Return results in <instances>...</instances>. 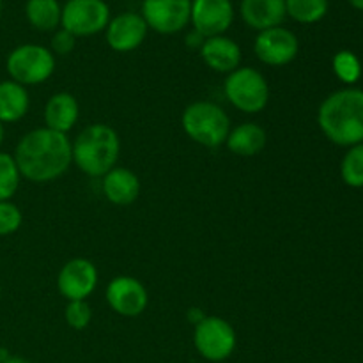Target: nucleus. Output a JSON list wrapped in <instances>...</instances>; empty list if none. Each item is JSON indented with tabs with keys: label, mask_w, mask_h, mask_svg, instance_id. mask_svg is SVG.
<instances>
[{
	"label": "nucleus",
	"mask_w": 363,
	"mask_h": 363,
	"mask_svg": "<svg viewBox=\"0 0 363 363\" xmlns=\"http://www.w3.org/2000/svg\"><path fill=\"white\" fill-rule=\"evenodd\" d=\"M13 156L21 177L38 184L59 179L73 163L67 135L50 128H38L25 133L16 144Z\"/></svg>",
	"instance_id": "obj_1"
},
{
	"label": "nucleus",
	"mask_w": 363,
	"mask_h": 363,
	"mask_svg": "<svg viewBox=\"0 0 363 363\" xmlns=\"http://www.w3.org/2000/svg\"><path fill=\"white\" fill-rule=\"evenodd\" d=\"M318 124L333 144H363V91L342 89L330 94L319 106Z\"/></svg>",
	"instance_id": "obj_2"
},
{
	"label": "nucleus",
	"mask_w": 363,
	"mask_h": 363,
	"mask_svg": "<svg viewBox=\"0 0 363 363\" xmlns=\"http://www.w3.org/2000/svg\"><path fill=\"white\" fill-rule=\"evenodd\" d=\"M73 163L91 177H103L117 165L121 138L112 126L103 123L89 124L71 142Z\"/></svg>",
	"instance_id": "obj_3"
},
{
	"label": "nucleus",
	"mask_w": 363,
	"mask_h": 363,
	"mask_svg": "<svg viewBox=\"0 0 363 363\" xmlns=\"http://www.w3.org/2000/svg\"><path fill=\"white\" fill-rule=\"evenodd\" d=\"M181 126L195 144L215 149L225 144L230 131V119L216 103L195 101L184 108Z\"/></svg>",
	"instance_id": "obj_4"
},
{
	"label": "nucleus",
	"mask_w": 363,
	"mask_h": 363,
	"mask_svg": "<svg viewBox=\"0 0 363 363\" xmlns=\"http://www.w3.org/2000/svg\"><path fill=\"white\" fill-rule=\"evenodd\" d=\"M223 92L234 108L243 113H259L269 103V85L264 74L254 67H238L227 74Z\"/></svg>",
	"instance_id": "obj_5"
},
{
	"label": "nucleus",
	"mask_w": 363,
	"mask_h": 363,
	"mask_svg": "<svg viewBox=\"0 0 363 363\" xmlns=\"http://www.w3.org/2000/svg\"><path fill=\"white\" fill-rule=\"evenodd\" d=\"M6 69L11 80L28 87L45 84L55 71V55L41 45H20L7 55Z\"/></svg>",
	"instance_id": "obj_6"
},
{
	"label": "nucleus",
	"mask_w": 363,
	"mask_h": 363,
	"mask_svg": "<svg viewBox=\"0 0 363 363\" xmlns=\"http://www.w3.org/2000/svg\"><path fill=\"white\" fill-rule=\"evenodd\" d=\"M194 344L204 360L220 363L233 357L238 344L234 326L218 315H206L194 330Z\"/></svg>",
	"instance_id": "obj_7"
},
{
	"label": "nucleus",
	"mask_w": 363,
	"mask_h": 363,
	"mask_svg": "<svg viewBox=\"0 0 363 363\" xmlns=\"http://www.w3.org/2000/svg\"><path fill=\"white\" fill-rule=\"evenodd\" d=\"M110 21V7L105 0H67L62 6L60 27L74 38L99 34Z\"/></svg>",
	"instance_id": "obj_8"
},
{
	"label": "nucleus",
	"mask_w": 363,
	"mask_h": 363,
	"mask_svg": "<svg viewBox=\"0 0 363 363\" xmlns=\"http://www.w3.org/2000/svg\"><path fill=\"white\" fill-rule=\"evenodd\" d=\"M191 0H144L142 18L149 28L163 35H172L190 23Z\"/></svg>",
	"instance_id": "obj_9"
},
{
	"label": "nucleus",
	"mask_w": 363,
	"mask_h": 363,
	"mask_svg": "<svg viewBox=\"0 0 363 363\" xmlns=\"http://www.w3.org/2000/svg\"><path fill=\"white\" fill-rule=\"evenodd\" d=\"M300 50V43L294 32L286 27H273L259 32L254 41V52L266 66L280 67L293 62Z\"/></svg>",
	"instance_id": "obj_10"
},
{
	"label": "nucleus",
	"mask_w": 363,
	"mask_h": 363,
	"mask_svg": "<svg viewBox=\"0 0 363 363\" xmlns=\"http://www.w3.org/2000/svg\"><path fill=\"white\" fill-rule=\"evenodd\" d=\"M98 268L84 257H74L60 268L57 275V289L67 301L87 300L98 287Z\"/></svg>",
	"instance_id": "obj_11"
},
{
	"label": "nucleus",
	"mask_w": 363,
	"mask_h": 363,
	"mask_svg": "<svg viewBox=\"0 0 363 363\" xmlns=\"http://www.w3.org/2000/svg\"><path fill=\"white\" fill-rule=\"evenodd\" d=\"M106 303L123 318H137L147 308L149 294L140 280L121 275L112 279L106 287Z\"/></svg>",
	"instance_id": "obj_12"
},
{
	"label": "nucleus",
	"mask_w": 363,
	"mask_h": 363,
	"mask_svg": "<svg viewBox=\"0 0 363 363\" xmlns=\"http://www.w3.org/2000/svg\"><path fill=\"white\" fill-rule=\"evenodd\" d=\"M233 21L234 6L230 0H191L190 23L206 39L223 35Z\"/></svg>",
	"instance_id": "obj_13"
},
{
	"label": "nucleus",
	"mask_w": 363,
	"mask_h": 363,
	"mask_svg": "<svg viewBox=\"0 0 363 363\" xmlns=\"http://www.w3.org/2000/svg\"><path fill=\"white\" fill-rule=\"evenodd\" d=\"M147 23L144 21L142 14L128 11L117 16L110 18L105 28L106 43L113 52L126 53L137 50L147 38Z\"/></svg>",
	"instance_id": "obj_14"
},
{
	"label": "nucleus",
	"mask_w": 363,
	"mask_h": 363,
	"mask_svg": "<svg viewBox=\"0 0 363 363\" xmlns=\"http://www.w3.org/2000/svg\"><path fill=\"white\" fill-rule=\"evenodd\" d=\"M201 57L209 69L222 74L236 71L243 59L240 45L227 35H213L206 39L201 48Z\"/></svg>",
	"instance_id": "obj_15"
},
{
	"label": "nucleus",
	"mask_w": 363,
	"mask_h": 363,
	"mask_svg": "<svg viewBox=\"0 0 363 363\" xmlns=\"http://www.w3.org/2000/svg\"><path fill=\"white\" fill-rule=\"evenodd\" d=\"M241 18L254 30L280 27L286 20V0H241Z\"/></svg>",
	"instance_id": "obj_16"
},
{
	"label": "nucleus",
	"mask_w": 363,
	"mask_h": 363,
	"mask_svg": "<svg viewBox=\"0 0 363 363\" xmlns=\"http://www.w3.org/2000/svg\"><path fill=\"white\" fill-rule=\"evenodd\" d=\"M103 195L116 206H130L140 195V179L126 167H113L103 176Z\"/></svg>",
	"instance_id": "obj_17"
},
{
	"label": "nucleus",
	"mask_w": 363,
	"mask_h": 363,
	"mask_svg": "<svg viewBox=\"0 0 363 363\" xmlns=\"http://www.w3.org/2000/svg\"><path fill=\"white\" fill-rule=\"evenodd\" d=\"M80 117V105L71 92H57L45 105V128L67 135Z\"/></svg>",
	"instance_id": "obj_18"
},
{
	"label": "nucleus",
	"mask_w": 363,
	"mask_h": 363,
	"mask_svg": "<svg viewBox=\"0 0 363 363\" xmlns=\"http://www.w3.org/2000/svg\"><path fill=\"white\" fill-rule=\"evenodd\" d=\"M268 142V135L262 126L257 123H243L238 128L229 131L225 145L233 155L241 158H252L262 152Z\"/></svg>",
	"instance_id": "obj_19"
},
{
	"label": "nucleus",
	"mask_w": 363,
	"mask_h": 363,
	"mask_svg": "<svg viewBox=\"0 0 363 363\" xmlns=\"http://www.w3.org/2000/svg\"><path fill=\"white\" fill-rule=\"evenodd\" d=\"M30 106L28 91L23 85L9 80L0 82V123H18L23 119Z\"/></svg>",
	"instance_id": "obj_20"
},
{
	"label": "nucleus",
	"mask_w": 363,
	"mask_h": 363,
	"mask_svg": "<svg viewBox=\"0 0 363 363\" xmlns=\"http://www.w3.org/2000/svg\"><path fill=\"white\" fill-rule=\"evenodd\" d=\"M25 16L35 30L55 32L60 27L62 6L59 0H27Z\"/></svg>",
	"instance_id": "obj_21"
},
{
	"label": "nucleus",
	"mask_w": 363,
	"mask_h": 363,
	"mask_svg": "<svg viewBox=\"0 0 363 363\" xmlns=\"http://www.w3.org/2000/svg\"><path fill=\"white\" fill-rule=\"evenodd\" d=\"M286 13L298 23H318L328 13V0H286Z\"/></svg>",
	"instance_id": "obj_22"
},
{
	"label": "nucleus",
	"mask_w": 363,
	"mask_h": 363,
	"mask_svg": "<svg viewBox=\"0 0 363 363\" xmlns=\"http://www.w3.org/2000/svg\"><path fill=\"white\" fill-rule=\"evenodd\" d=\"M21 174L18 170L14 156L0 151V201H11L20 186Z\"/></svg>",
	"instance_id": "obj_23"
},
{
	"label": "nucleus",
	"mask_w": 363,
	"mask_h": 363,
	"mask_svg": "<svg viewBox=\"0 0 363 363\" xmlns=\"http://www.w3.org/2000/svg\"><path fill=\"white\" fill-rule=\"evenodd\" d=\"M340 176L351 188H363V144L350 147L340 165Z\"/></svg>",
	"instance_id": "obj_24"
},
{
	"label": "nucleus",
	"mask_w": 363,
	"mask_h": 363,
	"mask_svg": "<svg viewBox=\"0 0 363 363\" xmlns=\"http://www.w3.org/2000/svg\"><path fill=\"white\" fill-rule=\"evenodd\" d=\"M333 71H335L337 78L342 80L344 84H354L358 78L362 77V64L358 57L350 50H342V52L335 53L333 57Z\"/></svg>",
	"instance_id": "obj_25"
},
{
	"label": "nucleus",
	"mask_w": 363,
	"mask_h": 363,
	"mask_svg": "<svg viewBox=\"0 0 363 363\" xmlns=\"http://www.w3.org/2000/svg\"><path fill=\"white\" fill-rule=\"evenodd\" d=\"M67 326L73 330H85L92 321V308L87 300L67 301L66 312H64Z\"/></svg>",
	"instance_id": "obj_26"
},
{
	"label": "nucleus",
	"mask_w": 363,
	"mask_h": 363,
	"mask_svg": "<svg viewBox=\"0 0 363 363\" xmlns=\"http://www.w3.org/2000/svg\"><path fill=\"white\" fill-rule=\"evenodd\" d=\"M23 222L21 209L11 201H0V236H11Z\"/></svg>",
	"instance_id": "obj_27"
},
{
	"label": "nucleus",
	"mask_w": 363,
	"mask_h": 363,
	"mask_svg": "<svg viewBox=\"0 0 363 363\" xmlns=\"http://www.w3.org/2000/svg\"><path fill=\"white\" fill-rule=\"evenodd\" d=\"M74 45H77V38L66 28L60 27L53 32L52 41H50V52L53 55H69L74 50Z\"/></svg>",
	"instance_id": "obj_28"
},
{
	"label": "nucleus",
	"mask_w": 363,
	"mask_h": 363,
	"mask_svg": "<svg viewBox=\"0 0 363 363\" xmlns=\"http://www.w3.org/2000/svg\"><path fill=\"white\" fill-rule=\"evenodd\" d=\"M184 41H186V46L190 50H199V52H201L202 45H204V41H206V38L201 34V32L191 30V32H188L186 39H184Z\"/></svg>",
	"instance_id": "obj_29"
},
{
	"label": "nucleus",
	"mask_w": 363,
	"mask_h": 363,
	"mask_svg": "<svg viewBox=\"0 0 363 363\" xmlns=\"http://www.w3.org/2000/svg\"><path fill=\"white\" fill-rule=\"evenodd\" d=\"M186 319L191 323V325L197 326L199 323L204 321V319H206V312L202 311V308H199V307H191V308H188Z\"/></svg>",
	"instance_id": "obj_30"
},
{
	"label": "nucleus",
	"mask_w": 363,
	"mask_h": 363,
	"mask_svg": "<svg viewBox=\"0 0 363 363\" xmlns=\"http://www.w3.org/2000/svg\"><path fill=\"white\" fill-rule=\"evenodd\" d=\"M0 363H30L27 360V358L23 357H16V354H9V357L6 358V360H2Z\"/></svg>",
	"instance_id": "obj_31"
},
{
	"label": "nucleus",
	"mask_w": 363,
	"mask_h": 363,
	"mask_svg": "<svg viewBox=\"0 0 363 363\" xmlns=\"http://www.w3.org/2000/svg\"><path fill=\"white\" fill-rule=\"evenodd\" d=\"M347 2H350L351 6L354 7V9H358V11H363V0H347Z\"/></svg>",
	"instance_id": "obj_32"
},
{
	"label": "nucleus",
	"mask_w": 363,
	"mask_h": 363,
	"mask_svg": "<svg viewBox=\"0 0 363 363\" xmlns=\"http://www.w3.org/2000/svg\"><path fill=\"white\" fill-rule=\"evenodd\" d=\"M4 138H6V130H4V124L0 123V145L4 144Z\"/></svg>",
	"instance_id": "obj_33"
},
{
	"label": "nucleus",
	"mask_w": 363,
	"mask_h": 363,
	"mask_svg": "<svg viewBox=\"0 0 363 363\" xmlns=\"http://www.w3.org/2000/svg\"><path fill=\"white\" fill-rule=\"evenodd\" d=\"M0 14H2V0H0Z\"/></svg>",
	"instance_id": "obj_34"
},
{
	"label": "nucleus",
	"mask_w": 363,
	"mask_h": 363,
	"mask_svg": "<svg viewBox=\"0 0 363 363\" xmlns=\"http://www.w3.org/2000/svg\"><path fill=\"white\" fill-rule=\"evenodd\" d=\"M0 296H2V287H0Z\"/></svg>",
	"instance_id": "obj_35"
}]
</instances>
